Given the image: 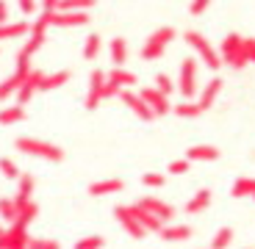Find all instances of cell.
<instances>
[{"mask_svg":"<svg viewBox=\"0 0 255 249\" xmlns=\"http://www.w3.org/2000/svg\"><path fill=\"white\" fill-rule=\"evenodd\" d=\"M253 199H255V194H253Z\"/></svg>","mask_w":255,"mask_h":249,"instance_id":"bcb514c9","label":"cell"},{"mask_svg":"<svg viewBox=\"0 0 255 249\" xmlns=\"http://www.w3.org/2000/svg\"><path fill=\"white\" fill-rule=\"evenodd\" d=\"M67 81H70V72L67 70L50 72V75L45 72V78H42V83H39V91H53V89H58V86H64Z\"/></svg>","mask_w":255,"mask_h":249,"instance_id":"603a6c76","label":"cell"},{"mask_svg":"<svg viewBox=\"0 0 255 249\" xmlns=\"http://www.w3.org/2000/svg\"><path fill=\"white\" fill-rule=\"evenodd\" d=\"M25 119V108L22 105H8V108H0V125H17V122Z\"/></svg>","mask_w":255,"mask_h":249,"instance_id":"484cf974","label":"cell"},{"mask_svg":"<svg viewBox=\"0 0 255 249\" xmlns=\"http://www.w3.org/2000/svg\"><path fill=\"white\" fill-rule=\"evenodd\" d=\"M103 244H106L103 236H86L75 244V249H103Z\"/></svg>","mask_w":255,"mask_h":249,"instance_id":"d590c367","label":"cell"},{"mask_svg":"<svg viewBox=\"0 0 255 249\" xmlns=\"http://www.w3.org/2000/svg\"><path fill=\"white\" fill-rule=\"evenodd\" d=\"M219 158V150L214 147V144H194V147H189V153H186V161H217Z\"/></svg>","mask_w":255,"mask_h":249,"instance_id":"e0dca14e","label":"cell"},{"mask_svg":"<svg viewBox=\"0 0 255 249\" xmlns=\"http://www.w3.org/2000/svg\"><path fill=\"white\" fill-rule=\"evenodd\" d=\"M22 36H31V19H14L8 25H0V42H11Z\"/></svg>","mask_w":255,"mask_h":249,"instance_id":"8fae6325","label":"cell"},{"mask_svg":"<svg viewBox=\"0 0 255 249\" xmlns=\"http://www.w3.org/2000/svg\"><path fill=\"white\" fill-rule=\"evenodd\" d=\"M31 249H61V244L50 238H31Z\"/></svg>","mask_w":255,"mask_h":249,"instance_id":"f35d334b","label":"cell"},{"mask_svg":"<svg viewBox=\"0 0 255 249\" xmlns=\"http://www.w3.org/2000/svg\"><path fill=\"white\" fill-rule=\"evenodd\" d=\"M175 114L180 116V119H197V116H203L205 111L200 108L197 102H178V105H175Z\"/></svg>","mask_w":255,"mask_h":249,"instance_id":"83f0119b","label":"cell"},{"mask_svg":"<svg viewBox=\"0 0 255 249\" xmlns=\"http://www.w3.org/2000/svg\"><path fill=\"white\" fill-rule=\"evenodd\" d=\"M200 58H203V64L208 67V70H219V67H222V58H219V53L214 50V47L200 50Z\"/></svg>","mask_w":255,"mask_h":249,"instance_id":"d6a6232c","label":"cell"},{"mask_svg":"<svg viewBox=\"0 0 255 249\" xmlns=\"http://www.w3.org/2000/svg\"><path fill=\"white\" fill-rule=\"evenodd\" d=\"M0 249H31V236H28V230H14V227L3 230V236H0Z\"/></svg>","mask_w":255,"mask_h":249,"instance_id":"9c48e42d","label":"cell"},{"mask_svg":"<svg viewBox=\"0 0 255 249\" xmlns=\"http://www.w3.org/2000/svg\"><path fill=\"white\" fill-rule=\"evenodd\" d=\"M36 213H39V208H36V202H28V205H22V208H19V213H17V219H14V230H28V224L33 222V219H36Z\"/></svg>","mask_w":255,"mask_h":249,"instance_id":"ffe728a7","label":"cell"},{"mask_svg":"<svg viewBox=\"0 0 255 249\" xmlns=\"http://www.w3.org/2000/svg\"><path fill=\"white\" fill-rule=\"evenodd\" d=\"M36 8H39V6L33 3V0H22V3H19V11L25 14V17H28V14H33Z\"/></svg>","mask_w":255,"mask_h":249,"instance_id":"ee69618b","label":"cell"},{"mask_svg":"<svg viewBox=\"0 0 255 249\" xmlns=\"http://www.w3.org/2000/svg\"><path fill=\"white\" fill-rule=\"evenodd\" d=\"M139 97L144 100L147 108L153 111V116H164V114H169V111H172V105H169V97L158 94L153 86H144V89L139 91Z\"/></svg>","mask_w":255,"mask_h":249,"instance_id":"8992f818","label":"cell"},{"mask_svg":"<svg viewBox=\"0 0 255 249\" xmlns=\"http://www.w3.org/2000/svg\"><path fill=\"white\" fill-rule=\"evenodd\" d=\"M208 205H211V191L203 188V191H197L189 202H186V213H189V216H197V213H203Z\"/></svg>","mask_w":255,"mask_h":249,"instance_id":"44dd1931","label":"cell"},{"mask_svg":"<svg viewBox=\"0 0 255 249\" xmlns=\"http://www.w3.org/2000/svg\"><path fill=\"white\" fill-rule=\"evenodd\" d=\"M109 53H111V64H114L117 70H122V67H125V61H128V42L122 36L111 39Z\"/></svg>","mask_w":255,"mask_h":249,"instance_id":"ac0fdd59","label":"cell"},{"mask_svg":"<svg viewBox=\"0 0 255 249\" xmlns=\"http://www.w3.org/2000/svg\"><path fill=\"white\" fill-rule=\"evenodd\" d=\"M95 8V0H56V11H86Z\"/></svg>","mask_w":255,"mask_h":249,"instance_id":"d4e9b609","label":"cell"},{"mask_svg":"<svg viewBox=\"0 0 255 249\" xmlns=\"http://www.w3.org/2000/svg\"><path fill=\"white\" fill-rule=\"evenodd\" d=\"M0 172H3V177H8V180H19V166L14 164L11 158H0Z\"/></svg>","mask_w":255,"mask_h":249,"instance_id":"e575fe53","label":"cell"},{"mask_svg":"<svg viewBox=\"0 0 255 249\" xmlns=\"http://www.w3.org/2000/svg\"><path fill=\"white\" fill-rule=\"evenodd\" d=\"M103 86H106V72L95 70L89 78V94H86V111H95L100 105V94H103Z\"/></svg>","mask_w":255,"mask_h":249,"instance_id":"30bf717a","label":"cell"},{"mask_svg":"<svg viewBox=\"0 0 255 249\" xmlns=\"http://www.w3.org/2000/svg\"><path fill=\"white\" fill-rule=\"evenodd\" d=\"M208 6H211L208 0H197V3H191V6H189V11H191V14H194V17H197V14H203V11H208Z\"/></svg>","mask_w":255,"mask_h":249,"instance_id":"b9f144b4","label":"cell"},{"mask_svg":"<svg viewBox=\"0 0 255 249\" xmlns=\"http://www.w3.org/2000/svg\"><path fill=\"white\" fill-rule=\"evenodd\" d=\"M183 42H186L189 47H194L197 53H200V50H205V47H211V42H208V39H205L203 33L197 31V28H189V31L183 33Z\"/></svg>","mask_w":255,"mask_h":249,"instance_id":"4316f807","label":"cell"},{"mask_svg":"<svg viewBox=\"0 0 255 249\" xmlns=\"http://www.w3.org/2000/svg\"><path fill=\"white\" fill-rule=\"evenodd\" d=\"M14 147H17L19 153L33 155V158L53 161V164H61V161H64V155H67L61 147H58V144H50V141L36 139V136H17V139H14Z\"/></svg>","mask_w":255,"mask_h":249,"instance_id":"6da1fadb","label":"cell"},{"mask_svg":"<svg viewBox=\"0 0 255 249\" xmlns=\"http://www.w3.org/2000/svg\"><path fill=\"white\" fill-rule=\"evenodd\" d=\"M141 183H144L147 188H161V185L166 183V177L158 172H147V174H141Z\"/></svg>","mask_w":255,"mask_h":249,"instance_id":"8d00e7d4","label":"cell"},{"mask_svg":"<svg viewBox=\"0 0 255 249\" xmlns=\"http://www.w3.org/2000/svg\"><path fill=\"white\" fill-rule=\"evenodd\" d=\"M125 188V183H122L120 177H106V180H97V183L89 185V194L92 197H106V194H117Z\"/></svg>","mask_w":255,"mask_h":249,"instance_id":"4fadbf2b","label":"cell"},{"mask_svg":"<svg viewBox=\"0 0 255 249\" xmlns=\"http://www.w3.org/2000/svg\"><path fill=\"white\" fill-rule=\"evenodd\" d=\"M242 39L244 36H239V33H228V36L222 39V45H219V58H222V64H230L233 58L239 56V50H242Z\"/></svg>","mask_w":255,"mask_h":249,"instance_id":"7c38bea8","label":"cell"},{"mask_svg":"<svg viewBox=\"0 0 255 249\" xmlns=\"http://www.w3.org/2000/svg\"><path fill=\"white\" fill-rule=\"evenodd\" d=\"M230 241H233V230H230V227H222V230H217V236H214V241H211L208 249H228Z\"/></svg>","mask_w":255,"mask_h":249,"instance_id":"4dcf8cb0","label":"cell"},{"mask_svg":"<svg viewBox=\"0 0 255 249\" xmlns=\"http://www.w3.org/2000/svg\"><path fill=\"white\" fill-rule=\"evenodd\" d=\"M153 83H155L153 89L158 91V94H164V97H169V94H172V91H175V81H172V78H169V75H164V72H158Z\"/></svg>","mask_w":255,"mask_h":249,"instance_id":"f546056e","label":"cell"},{"mask_svg":"<svg viewBox=\"0 0 255 249\" xmlns=\"http://www.w3.org/2000/svg\"><path fill=\"white\" fill-rule=\"evenodd\" d=\"M17 213H19V208H17V202H14V199H8V197L0 199V219H3V222H11L14 224Z\"/></svg>","mask_w":255,"mask_h":249,"instance_id":"f1b7e54d","label":"cell"},{"mask_svg":"<svg viewBox=\"0 0 255 249\" xmlns=\"http://www.w3.org/2000/svg\"><path fill=\"white\" fill-rule=\"evenodd\" d=\"M175 89H180V94L186 100L194 97V91H197V58H183L180 61V75H178Z\"/></svg>","mask_w":255,"mask_h":249,"instance_id":"3957f363","label":"cell"},{"mask_svg":"<svg viewBox=\"0 0 255 249\" xmlns=\"http://www.w3.org/2000/svg\"><path fill=\"white\" fill-rule=\"evenodd\" d=\"M242 58L247 61V64H253L255 61V39H242Z\"/></svg>","mask_w":255,"mask_h":249,"instance_id":"74e56055","label":"cell"},{"mask_svg":"<svg viewBox=\"0 0 255 249\" xmlns=\"http://www.w3.org/2000/svg\"><path fill=\"white\" fill-rule=\"evenodd\" d=\"M219 89H222V81H219V78H211V81H208V86L203 89V94H200V100H197V105H200V108H203V111H208L211 105H214V100L219 97Z\"/></svg>","mask_w":255,"mask_h":249,"instance_id":"d6986e66","label":"cell"},{"mask_svg":"<svg viewBox=\"0 0 255 249\" xmlns=\"http://www.w3.org/2000/svg\"><path fill=\"white\" fill-rule=\"evenodd\" d=\"M19 83H22V78H17V75H11V78H6V81L0 83V102L6 100V97H11V94H17V89H19Z\"/></svg>","mask_w":255,"mask_h":249,"instance_id":"1f68e13d","label":"cell"},{"mask_svg":"<svg viewBox=\"0 0 255 249\" xmlns=\"http://www.w3.org/2000/svg\"><path fill=\"white\" fill-rule=\"evenodd\" d=\"M175 36H178V31H175L172 25H161L158 31H153L147 36L144 47H141V58H144V61H158V58L164 56L166 45L175 42Z\"/></svg>","mask_w":255,"mask_h":249,"instance_id":"7a4b0ae2","label":"cell"},{"mask_svg":"<svg viewBox=\"0 0 255 249\" xmlns=\"http://www.w3.org/2000/svg\"><path fill=\"white\" fill-rule=\"evenodd\" d=\"M186 172H189V161L186 158H178L169 164V174H186Z\"/></svg>","mask_w":255,"mask_h":249,"instance_id":"ab89813d","label":"cell"},{"mask_svg":"<svg viewBox=\"0 0 255 249\" xmlns=\"http://www.w3.org/2000/svg\"><path fill=\"white\" fill-rule=\"evenodd\" d=\"M158 236L164 238V241H169V244H175V241H189V238H191V227H189V224H166Z\"/></svg>","mask_w":255,"mask_h":249,"instance_id":"2e32d148","label":"cell"},{"mask_svg":"<svg viewBox=\"0 0 255 249\" xmlns=\"http://www.w3.org/2000/svg\"><path fill=\"white\" fill-rule=\"evenodd\" d=\"M17 194H14V202H17V208H22V205H28L31 202V197H33V174H19V180H17Z\"/></svg>","mask_w":255,"mask_h":249,"instance_id":"9a60e30c","label":"cell"},{"mask_svg":"<svg viewBox=\"0 0 255 249\" xmlns=\"http://www.w3.org/2000/svg\"><path fill=\"white\" fill-rule=\"evenodd\" d=\"M42 78H45V72H42V70H31V72H28V78L19 83V89H17V105H25V102H31V97L39 91V83H42Z\"/></svg>","mask_w":255,"mask_h":249,"instance_id":"52a82bcc","label":"cell"},{"mask_svg":"<svg viewBox=\"0 0 255 249\" xmlns=\"http://www.w3.org/2000/svg\"><path fill=\"white\" fill-rule=\"evenodd\" d=\"M253 64H255V61H253Z\"/></svg>","mask_w":255,"mask_h":249,"instance_id":"c3c4849f","label":"cell"},{"mask_svg":"<svg viewBox=\"0 0 255 249\" xmlns=\"http://www.w3.org/2000/svg\"><path fill=\"white\" fill-rule=\"evenodd\" d=\"M114 216H117V222L122 224V230H125L130 238H144L147 236V230L139 224V219L133 216V211H130V205H120V208H114Z\"/></svg>","mask_w":255,"mask_h":249,"instance_id":"277c9868","label":"cell"},{"mask_svg":"<svg viewBox=\"0 0 255 249\" xmlns=\"http://www.w3.org/2000/svg\"><path fill=\"white\" fill-rule=\"evenodd\" d=\"M253 194H255V177H239L233 183V188H230V197L233 199H244V197L253 199Z\"/></svg>","mask_w":255,"mask_h":249,"instance_id":"cb8c5ba5","label":"cell"},{"mask_svg":"<svg viewBox=\"0 0 255 249\" xmlns=\"http://www.w3.org/2000/svg\"><path fill=\"white\" fill-rule=\"evenodd\" d=\"M120 86H114V83H109V81H106V86H103V94H100V100H111V97H114V94H120Z\"/></svg>","mask_w":255,"mask_h":249,"instance_id":"60d3db41","label":"cell"},{"mask_svg":"<svg viewBox=\"0 0 255 249\" xmlns=\"http://www.w3.org/2000/svg\"><path fill=\"white\" fill-rule=\"evenodd\" d=\"M244 249H250V247H244Z\"/></svg>","mask_w":255,"mask_h":249,"instance_id":"7dc6e473","label":"cell"},{"mask_svg":"<svg viewBox=\"0 0 255 249\" xmlns=\"http://www.w3.org/2000/svg\"><path fill=\"white\" fill-rule=\"evenodd\" d=\"M8 11H11V6H8V3H0V25H8V22H11Z\"/></svg>","mask_w":255,"mask_h":249,"instance_id":"7bdbcfd3","label":"cell"},{"mask_svg":"<svg viewBox=\"0 0 255 249\" xmlns=\"http://www.w3.org/2000/svg\"><path fill=\"white\" fill-rule=\"evenodd\" d=\"M141 208L144 213H150V216H155L158 222H169V219H175V208L169 202H161V199H155V197H144V199H139L136 202Z\"/></svg>","mask_w":255,"mask_h":249,"instance_id":"5b68a950","label":"cell"},{"mask_svg":"<svg viewBox=\"0 0 255 249\" xmlns=\"http://www.w3.org/2000/svg\"><path fill=\"white\" fill-rule=\"evenodd\" d=\"M120 97H122V102H125L128 108L133 111V114L139 116L141 122H153V119H155V116H153V111L147 108V105H144V100H141V97L136 94V91H130V89H122V91H120Z\"/></svg>","mask_w":255,"mask_h":249,"instance_id":"ba28073f","label":"cell"},{"mask_svg":"<svg viewBox=\"0 0 255 249\" xmlns=\"http://www.w3.org/2000/svg\"><path fill=\"white\" fill-rule=\"evenodd\" d=\"M89 14L86 11H56L50 17V25H86Z\"/></svg>","mask_w":255,"mask_h":249,"instance_id":"5bb4252c","label":"cell"},{"mask_svg":"<svg viewBox=\"0 0 255 249\" xmlns=\"http://www.w3.org/2000/svg\"><path fill=\"white\" fill-rule=\"evenodd\" d=\"M106 81L109 83H114V86H120V89H128V86H136V75L133 72H128L125 67L122 70H111V72H106Z\"/></svg>","mask_w":255,"mask_h":249,"instance_id":"7402d4cb","label":"cell"},{"mask_svg":"<svg viewBox=\"0 0 255 249\" xmlns=\"http://www.w3.org/2000/svg\"><path fill=\"white\" fill-rule=\"evenodd\" d=\"M0 236H3V224H0Z\"/></svg>","mask_w":255,"mask_h":249,"instance_id":"f6af8a7d","label":"cell"},{"mask_svg":"<svg viewBox=\"0 0 255 249\" xmlns=\"http://www.w3.org/2000/svg\"><path fill=\"white\" fill-rule=\"evenodd\" d=\"M97 53H100V36H97V33H92V36L83 42V58H86V61H92V58H97Z\"/></svg>","mask_w":255,"mask_h":249,"instance_id":"836d02e7","label":"cell"}]
</instances>
